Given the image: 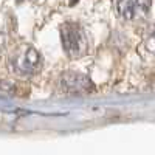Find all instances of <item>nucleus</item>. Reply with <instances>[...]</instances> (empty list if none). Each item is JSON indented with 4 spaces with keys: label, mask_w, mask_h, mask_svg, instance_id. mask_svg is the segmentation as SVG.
<instances>
[{
    "label": "nucleus",
    "mask_w": 155,
    "mask_h": 155,
    "mask_svg": "<svg viewBox=\"0 0 155 155\" xmlns=\"http://www.w3.org/2000/svg\"><path fill=\"white\" fill-rule=\"evenodd\" d=\"M11 64H12V68L19 74L28 76V74H34L41 70L42 58L36 48H33L30 45H23L14 51Z\"/></svg>",
    "instance_id": "f03ea898"
},
{
    "label": "nucleus",
    "mask_w": 155,
    "mask_h": 155,
    "mask_svg": "<svg viewBox=\"0 0 155 155\" xmlns=\"http://www.w3.org/2000/svg\"><path fill=\"white\" fill-rule=\"evenodd\" d=\"M146 45H147V50L152 51V53L155 54V30L150 33V36L147 37V41H146Z\"/></svg>",
    "instance_id": "39448f33"
},
{
    "label": "nucleus",
    "mask_w": 155,
    "mask_h": 155,
    "mask_svg": "<svg viewBox=\"0 0 155 155\" xmlns=\"http://www.w3.org/2000/svg\"><path fill=\"white\" fill-rule=\"evenodd\" d=\"M61 87L67 93H90L93 92V82L90 78L76 71H67L61 76Z\"/></svg>",
    "instance_id": "20e7f679"
},
{
    "label": "nucleus",
    "mask_w": 155,
    "mask_h": 155,
    "mask_svg": "<svg viewBox=\"0 0 155 155\" xmlns=\"http://www.w3.org/2000/svg\"><path fill=\"white\" fill-rule=\"evenodd\" d=\"M116 8L126 20H140L149 14L152 0H116Z\"/></svg>",
    "instance_id": "7ed1b4c3"
},
{
    "label": "nucleus",
    "mask_w": 155,
    "mask_h": 155,
    "mask_svg": "<svg viewBox=\"0 0 155 155\" xmlns=\"http://www.w3.org/2000/svg\"><path fill=\"white\" fill-rule=\"evenodd\" d=\"M61 39H62V48L68 58L78 59L87 53L88 39L85 36V31L81 28V25L74 22L64 23L61 28Z\"/></svg>",
    "instance_id": "f257e3e1"
}]
</instances>
